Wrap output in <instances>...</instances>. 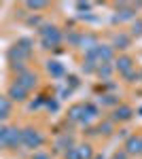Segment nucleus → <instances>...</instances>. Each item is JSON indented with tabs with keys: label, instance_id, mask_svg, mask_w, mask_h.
I'll use <instances>...</instances> for the list:
<instances>
[{
	"label": "nucleus",
	"instance_id": "nucleus-6",
	"mask_svg": "<svg viewBox=\"0 0 142 159\" xmlns=\"http://www.w3.org/2000/svg\"><path fill=\"white\" fill-rule=\"evenodd\" d=\"M140 144H142V138L131 136L130 140L125 142V153H127V155H136V153H140Z\"/></svg>",
	"mask_w": 142,
	"mask_h": 159
},
{
	"label": "nucleus",
	"instance_id": "nucleus-14",
	"mask_svg": "<svg viewBox=\"0 0 142 159\" xmlns=\"http://www.w3.org/2000/svg\"><path fill=\"white\" fill-rule=\"evenodd\" d=\"M95 70V61L87 60V64H83V72H94Z\"/></svg>",
	"mask_w": 142,
	"mask_h": 159
},
{
	"label": "nucleus",
	"instance_id": "nucleus-3",
	"mask_svg": "<svg viewBox=\"0 0 142 159\" xmlns=\"http://www.w3.org/2000/svg\"><path fill=\"white\" fill-rule=\"evenodd\" d=\"M136 17V7L131 4H119L117 7V19L123 21V19H134Z\"/></svg>",
	"mask_w": 142,
	"mask_h": 159
},
{
	"label": "nucleus",
	"instance_id": "nucleus-18",
	"mask_svg": "<svg viewBox=\"0 0 142 159\" xmlns=\"http://www.w3.org/2000/svg\"><path fill=\"white\" fill-rule=\"evenodd\" d=\"M140 153H142V144H140Z\"/></svg>",
	"mask_w": 142,
	"mask_h": 159
},
{
	"label": "nucleus",
	"instance_id": "nucleus-11",
	"mask_svg": "<svg viewBox=\"0 0 142 159\" xmlns=\"http://www.w3.org/2000/svg\"><path fill=\"white\" fill-rule=\"evenodd\" d=\"M95 70H98V74H100V76H110V72H112V68H110L108 64H102V66H98Z\"/></svg>",
	"mask_w": 142,
	"mask_h": 159
},
{
	"label": "nucleus",
	"instance_id": "nucleus-9",
	"mask_svg": "<svg viewBox=\"0 0 142 159\" xmlns=\"http://www.w3.org/2000/svg\"><path fill=\"white\" fill-rule=\"evenodd\" d=\"M130 36H142V21H134V24H131V34Z\"/></svg>",
	"mask_w": 142,
	"mask_h": 159
},
{
	"label": "nucleus",
	"instance_id": "nucleus-16",
	"mask_svg": "<svg viewBox=\"0 0 142 159\" xmlns=\"http://www.w3.org/2000/svg\"><path fill=\"white\" fill-rule=\"evenodd\" d=\"M112 159H130V155H127L125 151H117V153L112 155Z\"/></svg>",
	"mask_w": 142,
	"mask_h": 159
},
{
	"label": "nucleus",
	"instance_id": "nucleus-12",
	"mask_svg": "<svg viewBox=\"0 0 142 159\" xmlns=\"http://www.w3.org/2000/svg\"><path fill=\"white\" fill-rule=\"evenodd\" d=\"M49 70H51L53 74H62L64 72V68L59 66V61H49Z\"/></svg>",
	"mask_w": 142,
	"mask_h": 159
},
{
	"label": "nucleus",
	"instance_id": "nucleus-13",
	"mask_svg": "<svg viewBox=\"0 0 142 159\" xmlns=\"http://www.w3.org/2000/svg\"><path fill=\"white\" fill-rule=\"evenodd\" d=\"M98 129H100L102 134H110V132H112V121H106V123H102V125H100Z\"/></svg>",
	"mask_w": 142,
	"mask_h": 159
},
{
	"label": "nucleus",
	"instance_id": "nucleus-1",
	"mask_svg": "<svg viewBox=\"0 0 142 159\" xmlns=\"http://www.w3.org/2000/svg\"><path fill=\"white\" fill-rule=\"evenodd\" d=\"M134 66H136V64H134V60H131V57H127V55H121V57L115 61V68H117L123 76H130V74L134 72Z\"/></svg>",
	"mask_w": 142,
	"mask_h": 159
},
{
	"label": "nucleus",
	"instance_id": "nucleus-4",
	"mask_svg": "<svg viewBox=\"0 0 142 159\" xmlns=\"http://www.w3.org/2000/svg\"><path fill=\"white\" fill-rule=\"evenodd\" d=\"M131 43V36L130 34H123V32H119V34H115L112 36V45L110 47H115V49H127Z\"/></svg>",
	"mask_w": 142,
	"mask_h": 159
},
{
	"label": "nucleus",
	"instance_id": "nucleus-5",
	"mask_svg": "<svg viewBox=\"0 0 142 159\" xmlns=\"http://www.w3.org/2000/svg\"><path fill=\"white\" fill-rule=\"evenodd\" d=\"M131 115H134V110L130 106H119L115 110V115H112V121H130Z\"/></svg>",
	"mask_w": 142,
	"mask_h": 159
},
{
	"label": "nucleus",
	"instance_id": "nucleus-10",
	"mask_svg": "<svg viewBox=\"0 0 142 159\" xmlns=\"http://www.w3.org/2000/svg\"><path fill=\"white\" fill-rule=\"evenodd\" d=\"M79 159H91V147H79Z\"/></svg>",
	"mask_w": 142,
	"mask_h": 159
},
{
	"label": "nucleus",
	"instance_id": "nucleus-8",
	"mask_svg": "<svg viewBox=\"0 0 142 159\" xmlns=\"http://www.w3.org/2000/svg\"><path fill=\"white\" fill-rule=\"evenodd\" d=\"M25 93H28V91H25L21 85H17V83H15V85L11 87V91H9V96H11L13 100H25Z\"/></svg>",
	"mask_w": 142,
	"mask_h": 159
},
{
	"label": "nucleus",
	"instance_id": "nucleus-17",
	"mask_svg": "<svg viewBox=\"0 0 142 159\" xmlns=\"http://www.w3.org/2000/svg\"><path fill=\"white\" fill-rule=\"evenodd\" d=\"M28 7L30 9H40V7H45V2H28Z\"/></svg>",
	"mask_w": 142,
	"mask_h": 159
},
{
	"label": "nucleus",
	"instance_id": "nucleus-15",
	"mask_svg": "<svg viewBox=\"0 0 142 159\" xmlns=\"http://www.w3.org/2000/svg\"><path fill=\"white\" fill-rule=\"evenodd\" d=\"M104 100H100V102H104V104H108V106H115L117 104V100H115V96H102Z\"/></svg>",
	"mask_w": 142,
	"mask_h": 159
},
{
	"label": "nucleus",
	"instance_id": "nucleus-2",
	"mask_svg": "<svg viewBox=\"0 0 142 159\" xmlns=\"http://www.w3.org/2000/svg\"><path fill=\"white\" fill-rule=\"evenodd\" d=\"M21 140H24L25 147H30V148L40 147V142H43L40 134H38V132H34V129H25V132H21Z\"/></svg>",
	"mask_w": 142,
	"mask_h": 159
},
{
	"label": "nucleus",
	"instance_id": "nucleus-7",
	"mask_svg": "<svg viewBox=\"0 0 142 159\" xmlns=\"http://www.w3.org/2000/svg\"><path fill=\"white\" fill-rule=\"evenodd\" d=\"M17 85H21L25 91H28L30 87H34V85H36V76H34L32 72H24L21 76H19V79H17Z\"/></svg>",
	"mask_w": 142,
	"mask_h": 159
}]
</instances>
